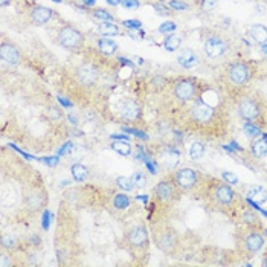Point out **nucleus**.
<instances>
[{
  "mask_svg": "<svg viewBox=\"0 0 267 267\" xmlns=\"http://www.w3.org/2000/svg\"><path fill=\"white\" fill-rule=\"evenodd\" d=\"M58 43L66 49H77L83 45V34L72 26H64L58 32Z\"/></svg>",
  "mask_w": 267,
  "mask_h": 267,
  "instance_id": "obj_1",
  "label": "nucleus"
},
{
  "mask_svg": "<svg viewBox=\"0 0 267 267\" xmlns=\"http://www.w3.org/2000/svg\"><path fill=\"white\" fill-rule=\"evenodd\" d=\"M227 77H229V80H231L234 84L243 86V84H246V83L249 81V78H250V69H249V66H247L246 63L238 61V63H234V64L229 67Z\"/></svg>",
  "mask_w": 267,
  "mask_h": 267,
  "instance_id": "obj_2",
  "label": "nucleus"
},
{
  "mask_svg": "<svg viewBox=\"0 0 267 267\" xmlns=\"http://www.w3.org/2000/svg\"><path fill=\"white\" fill-rule=\"evenodd\" d=\"M174 95L180 101H191L197 95V86L191 80H180L174 86Z\"/></svg>",
  "mask_w": 267,
  "mask_h": 267,
  "instance_id": "obj_3",
  "label": "nucleus"
},
{
  "mask_svg": "<svg viewBox=\"0 0 267 267\" xmlns=\"http://www.w3.org/2000/svg\"><path fill=\"white\" fill-rule=\"evenodd\" d=\"M77 78L78 81L83 84V86H93L98 83V78H99V72L98 69L90 64V63H86V64H81L77 70Z\"/></svg>",
  "mask_w": 267,
  "mask_h": 267,
  "instance_id": "obj_4",
  "label": "nucleus"
},
{
  "mask_svg": "<svg viewBox=\"0 0 267 267\" xmlns=\"http://www.w3.org/2000/svg\"><path fill=\"white\" fill-rule=\"evenodd\" d=\"M259 105L256 101L250 99V98H246V99H241L240 104H238V115L244 119V121H255L259 118Z\"/></svg>",
  "mask_w": 267,
  "mask_h": 267,
  "instance_id": "obj_5",
  "label": "nucleus"
},
{
  "mask_svg": "<svg viewBox=\"0 0 267 267\" xmlns=\"http://www.w3.org/2000/svg\"><path fill=\"white\" fill-rule=\"evenodd\" d=\"M176 183L182 189H193L199 183V173L193 168H182L176 173Z\"/></svg>",
  "mask_w": 267,
  "mask_h": 267,
  "instance_id": "obj_6",
  "label": "nucleus"
},
{
  "mask_svg": "<svg viewBox=\"0 0 267 267\" xmlns=\"http://www.w3.org/2000/svg\"><path fill=\"white\" fill-rule=\"evenodd\" d=\"M227 51V43L221 37H209L205 42V52L211 58H218Z\"/></svg>",
  "mask_w": 267,
  "mask_h": 267,
  "instance_id": "obj_7",
  "label": "nucleus"
},
{
  "mask_svg": "<svg viewBox=\"0 0 267 267\" xmlns=\"http://www.w3.org/2000/svg\"><path fill=\"white\" fill-rule=\"evenodd\" d=\"M214 115H215V110L208 104H197L191 108V118L197 124H202V125L209 124L212 121Z\"/></svg>",
  "mask_w": 267,
  "mask_h": 267,
  "instance_id": "obj_8",
  "label": "nucleus"
},
{
  "mask_svg": "<svg viewBox=\"0 0 267 267\" xmlns=\"http://www.w3.org/2000/svg\"><path fill=\"white\" fill-rule=\"evenodd\" d=\"M119 108V115L121 118L127 119V121H136L141 115V108L138 105L136 101H133V99H124L119 102L118 105Z\"/></svg>",
  "mask_w": 267,
  "mask_h": 267,
  "instance_id": "obj_9",
  "label": "nucleus"
},
{
  "mask_svg": "<svg viewBox=\"0 0 267 267\" xmlns=\"http://www.w3.org/2000/svg\"><path fill=\"white\" fill-rule=\"evenodd\" d=\"M156 241H158V246L161 250H164L165 253H171L176 246H177V237L173 231L167 229V231H162L159 234H156Z\"/></svg>",
  "mask_w": 267,
  "mask_h": 267,
  "instance_id": "obj_10",
  "label": "nucleus"
},
{
  "mask_svg": "<svg viewBox=\"0 0 267 267\" xmlns=\"http://www.w3.org/2000/svg\"><path fill=\"white\" fill-rule=\"evenodd\" d=\"M128 238V243L133 246V247H142L148 243V232H147V227L142 226V224H138V226H133L127 235Z\"/></svg>",
  "mask_w": 267,
  "mask_h": 267,
  "instance_id": "obj_11",
  "label": "nucleus"
},
{
  "mask_svg": "<svg viewBox=\"0 0 267 267\" xmlns=\"http://www.w3.org/2000/svg\"><path fill=\"white\" fill-rule=\"evenodd\" d=\"M0 57H2V60L8 64H19L20 60H22V55L19 52V49L11 45V43H2V46H0Z\"/></svg>",
  "mask_w": 267,
  "mask_h": 267,
  "instance_id": "obj_12",
  "label": "nucleus"
},
{
  "mask_svg": "<svg viewBox=\"0 0 267 267\" xmlns=\"http://www.w3.org/2000/svg\"><path fill=\"white\" fill-rule=\"evenodd\" d=\"M214 196H215V200L223 206H227L235 200V193L229 185H218L215 188Z\"/></svg>",
  "mask_w": 267,
  "mask_h": 267,
  "instance_id": "obj_13",
  "label": "nucleus"
},
{
  "mask_svg": "<svg viewBox=\"0 0 267 267\" xmlns=\"http://www.w3.org/2000/svg\"><path fill=\"white\" fill-rule=\"evenodd\" d=\"M264 246V238L258 232H250L244 238V249L249 253H256L262 249Z\"/></svg>",
  "mask_w": 267,
  "mask_h": 267,
  "instance_id": "obj_14",
  "label": "nucleus"
},
{
  "mask_svg": "<svg viewBox=\"0 0 267 267\" xmlns=\"http://www.w3.org/2000/svg\"><path fill=\"white\" fill-rule=\"evenodd\" d=\"M156 194L159 197V200L162 202H170L174 199L176 196V189H174V185L168 180H162L158 186H156Z\"/></svg>",
  "mask_w": 267,
  "mask_h": 267,
  "instance_id": "obj_15",
  "label": "nucleus"
},
{
  "mask_svg": "<svg viewBox=\"0 0 267 267\" xmlns=\"http://www.w3.org/2000/svg\"><path fill=\"white\" fill-rule=\"evenodd\" d=\"M31 17H32V22L35 25H45L51 20L52 11L46 7H35L31 13Z\"/></svg>",
  "mask_w": 267,
  "mask_h": 267,
  "instance_id": "obj_16",
  "label": "nucleus"
},
{
  "mask_svg": "<svg viewBox=\"0 0 267 267\" xmlns=\"http://www.w3.org/2000/svg\"><path fill=\"white\" fill-rule=\"evenodd\" d=\"M177 61H179L180 66H183V67H186V69H191V67L197 66L199 58H197V55H196L194 51H191V49H183V51L179 54Z\"/></svg>",
  "mask_w": 267,
  "mask_h": 267,
  "instance_id": "obj_17",
  "label": "nucleus"
},
{
  "mask_svg": "<svg viewBox=\"0 0 267 267\" xmlns=\"http://www.w3.org/2000/svg\"><path fill=\"white\" fill-rule=\"evenodd\" d=\"M249 37L258 45H265L267 43V26H264V25H253V26H250Z\"/></svg>",
  "mask_w": 267,
  "mask_h": 267,
  "instance_id": "obj_18",
  "label": "nucleus"
},
{
  "mask_svg": "<svg viewBox=\"0 0 267 267\" xmlns=\"http://www.w3.org/2000/svg\"><path fill=\"white\" fill-rule=\"evenodd\" d=\"M247 196H249V199H250L252 202L259 203V205H262V203L267 202V191H265L262 186H258V185L250 186L249 191H247Z\"/></svg>",
  "mask_w": 267,
  "mask_h": 267,
  "instance_id": "obj_19",
  "label": "nucleus"
},
{
  "mask_svg": "<svg viewBox=\"0 0 267 267\" xmlns=\"http://www.w3.org/2000/svg\"><path fill=\"white\" fill-rule=\"evenodd\" d=\"M98 32H99L101 35H104V37H111V35H118V34H119V29H118V26H116L113 22L104 20L102 23H99Z\"/></svg>",
  "mask_w": 267,
  "mask_h": 267,
  "instance_id": "obj_20",
  "label": "nucleus"
},
{
  "mask_svg": "<svg viewBox=\"0 0 267 267\" xmlns=\"http://www.w3.org/2000/svg\"><path fill=\"white\" fill-rule=\"evenodd\" d=\"M180 43H182V39L177 34H168V37H165L164 40V48L170 52H174L180 48Z\"/></svg>",
  "mask_w": 267,
  "mask_h": 267,
  "instance_id": "obj_21",
  "label": "nucleus"
},
{
  "mask_svg": "<svg viewBox=\"0 0 267 267\" xmlns=\"http://www.w3.org/2000/svg\"><path fill=\"white\" fill-rule=\"evenodd\" d=\"M98 48L105 55H113L118 51V45L113 40H108V39H101L98 42Z\"/></svg>",
  "mask_w": 267,
  "mask_h": 267,
  "instance_id": "obj_22",
  "label": "nucleus"
},
{
  "mask_svg": "<svg viewBox=\"0 0 267 267\" xmlns=\"http://www.w3.org/2000/svg\"><path fill=\"white\" fill-rule=\"evenodd\" d=\"M206 153V147L202 142H193L189 147V158L193 161H200Z\"/></svg>",
  "mask_w": 267,
  "mask_h": 267,
  "instance_id": "obj_23",
  "label": "nucleus"
},
{
  "mask_svg": "<svg viewBox=\"0 0 267 267\" xmlns=\"http://www.w3.org/2000/svg\"><path fill=\"white\" fill-rule=\"evenodd\" d=\"M252 153L256 156V158H264L267 155V141L265 139H259V141H255L252 144Z\"/></svg>",
  "mask_w": 267,
  "mask_h": 267,
  "instance_id": "obj_24",
  "label": "nucleus"
},
{
  "mask_svg": "<svg viewBox=\"0 0 267 267\" xmlns=\"http://www.w3.org/2000/svg\"><path fill=\"white\" fill-rule=\"evenodd\" d=\"M70 171H72V176H73V179L75 180H78V182H83V180H86L87 179V168L84 167V165H80V164H77V165H72V168H70Z\"/></svg>",
  "mask_w": 267,
  "mask_h": 267,
  "instance_id": "obj_25",
  "label": "nucleus"
},
{
  "mask_svg": "<svg viewBox=\"0 0 267 267\" xmlns=\"http://www.w3.org/2000/svg\"><path fill=\"white\" fill-rule=\"evenodd\" d=\"M111 148H113L116 153L122 155V156H128V155L131 153V147H130V144L122 142V141H116V142H113V144H111Z\"/></svg>",
  "mask_w": 267,
  "mask_h": 267,
  "instance_id": "obj_26",
  "label": "nucleus"
},
{
  "mask_svg": "<svg viewBox=\"0 0 267 267\" xmlns=\"http://www.w3.org/2000/svg\"><path fill=\"white\" fill-rule=\"evenodd\" d=\"M43 203H45V199L39 194H32V196L28 197V208H31V209L37 211L43 206Z\"/></svg>",
  "mask_w": 267,
  "mask_h": 267,
  "instance_id": "obj_27",
  "label": "nucleus"
},
{
  "mask_svg": "<svg viewBox=\"0 0 267 267\" xmlns=\"http://www.w3.org/2000/svg\"><path fill=\"white\" fill-rule=\"evenodd\" d=\"M113 205H115L116 209H125L130 205V199L124 194H116L115 200H113Z\"/></svg>",
  "mask_w": 267,
  "mask_h": 267,
  "instance_id": "obj_28",
  "label": "nucleus"
},
{
  "mask_svg": "<svg viewBox=\"0 0 267 267\" xmlns=\"http://www.w3.org/2000/svg\"><path fill=\"white\" fill-rule=\"evenodd\" d=\"M131 180H133V183H135V188H145V185H147V177H145V174L141 173V171H138V173L133 174Z\"/></svg>",
  "mask_w": 267,
  "mask_h": 267,
  "instance_id": "obj_29",
  "label": "nucleus"
},
{
  "mask_svg": "<svg viewBox=\"0 0 267 267\" xmlns=\"http://www.w3.org/2000/svg\"><path fill=\"white\" fill-rule=\"evenodd\" d=\"M116 183H118L122 189H125V191H131L133 188H135V183H133L131 177H118V179H116Z\"/></svg>",
  "mask_w": 267,
  "mask_h": 267,
  "instance_id": "obj_30",
  "label": "nucleus"
},
{
  "mask_svg": "<svg viewBox=\"0 0 267 267\" xmlns=\"http://www.w3.org/2000/svg\"><path fill=\"white\" fill-rule=\"evenodd\" d=\"M217 5H218V0H202V2H200V8H202V11H205V13L215 10Z\"/></svg>",
  "mask_w": 267,
  "mask_h": 267,
  "instance_id": "obj_31",
  "label": "nucleus"
},
{
  "mask_svg": "<svg viewBox=\"0 0 267 267\" xmlns=\"http://www.w3.org/2000/svg\"><path fill=\"white\" fill-rule=\"evenodd\" d=\"M179 158H180V155H179L177 151H170L168 156H167V164H168L170 167H174V165H177Z\"/></svg>",
  "mask_w": 267,
  "mask_h": 267,
  "instance_id": "obj_32",
  "label": "nucleus"
},
{
  "mask_svg": "<svg viewBox=\"0 0 267 267\" xmlns=\"http://www.w3.org/2000/svg\"><path fill=\"white\" fill-rule=\"evenodd\" d=\"M121 5L124 8H127V10H138L139 8V2H138V0H122Z\"/></svg>",
  "mask_w": 267,
  "mask_h": 267,
  "instance_id": "obj_33",
  "label": "nucleus"
},
{
  "mask_svg": "<svg viewBox=\"0 0 267 267\" xmlns=\"http://www.w3.org/2000/svg\"><path fill=\"white\" fill-rule=\"evenodd\" d=\"M244 131H246V135H247V136H258V135H259V130H258L256 127L250 125L249 122L244 124Z\"/></svg>",
  "mask_w": 267,
  "mask_h": 267,
  "instance_id": "obj_34",
  "label": "nucleus"
},
{
  "mask_svg": "<svg viewBox=\"0 0 267 267\" xmlns=\"http://www.w3.org/2000/svg\"><path fill=\"white\" fill-rule=\"evenodd\" d=\"M168 5H170V8H173V10H176V11H182V10H186V8H188L186 4L179 2V0H170Z\"/></svg>",
  "mask_w": 267,
  "mask_h": 267,
  "instance_id": "obj_35",
  "label": "nucleus"
},
{
  "mask_svg": "<svg viewBox=\"0 0 267 267\" xmlns=\"http://www.w3.org/2000/svg\"><path fill=\"white\" fill-rule=\"evenodd\" d=\"M223 179L227 182V183H231V185H235V183H238V177L235 176V174H232V173H227V171H223Z\"/></svg>",
  "mask_w": 267,
  "mask_h": 267,
  "instance_id": "obj_36",
  "label": "nucleus"
},
{
  "mask_svg": "<svg viewBox=\"0 0 267 267\" xmlns=\"http://www.w3.org/2000/svg\"><path fill=\"white\" fill-rule=\"evenodd\" d=\"M95 17L102 19V20H108V22H111V20H113L111 14H108V13H107V11H104V10H96V11H95Z\"/></svg>",
  "mask_w": 267,
  "mask_h": 267,
  "instance_id": "obj_37",
  "label": "nucleus"
},
{
  "mask_svg": "<svg viewBox=\"0 0 267 267\" xmlns=\"http://www.w3.org/2000/svg\"><path fill=\"white\" fill-rule=\"evenodd\" d=\"M2 244H4V247H14L16 246V238L13 235H5L4 240H2Z\"/></svg>",
  "mask_w": 267,
  "mask_h": 267,
  "instance_id": "obj_38",
  "label": "nucleus"
},
{
  "mask_svg": "<svg viewBox=\"0 0 267 267\" xmlns=\"http://www.w3.org/2000/svg\"><path fill=\"white\" fill-rule=\"evenodd\" d=\"M174 29H176V25H174L173 22H167V23H164V25L159 28L161 32H171V31H174Z\"/></svg>",
  "mask_w": 267,
  "mask_h": 267,
  "instance_id": "obj_39",
  "label": "nucleus"
},
{
  "mask_svg": "<svg viewBox=\"0 0 267 267\" xmlns=\"http://www.w3.org/2000/svg\"><path fill=\"white\" fill-rule=\"evenodd\" d=\"M243 220H246L247 223H258V217H256V214H253V212L244 214V215H243Z\"/></svg>",
  "mask_w": 267,
  "mask_h": 267,
  "instance_id": "obj_40",
  "label": "nucleus"
},
{
  "mask_svg": "<svg viewBox=\"0 0 267 267\" xmlns=\"http://www.w3.org/2000/svg\"><path fill=\"white\" fill-rule=\"evenodd\" d=\"M124 25H125L127 28H139V26H141V22H138V20H127V22H124Z\"/></svg>",
  "mask_w": 267,
  "mask_h": 267,
  "instance_id": "obj_41",
  "label": "nucleus"
},
{
  "mask_svg": "<svg viewBox=\"0 0 267 267\" xmlns=\"http://www.w3.org/2000/svg\"><path fill=\"white\" fill-rule=\"evenodd\" d=\"M72 147H73V145H72L70 142H69V144H66V145H64V147H63V148L60 150V155H67V153H69V151L72 150Z\"/></svg>",
  "mask_w": 267,
  "mask_h": 267,
  "instance_id": "obj_42",
  "label": "nucleus"
},
{
  "mask_svg": "<svg viewBox=\"0 0 267 267\" xmlns=\"http://www.w3.org/2000/svg\"><path fill=\"white\" fill-rule=\"evenodd\" d=\"M125 131H128V133H135V135H138L139 138L147 139V135H144V133H141V131H136V130H128V128H125Z\"/></svg>",
  "mask_w": 267,
  "mask_h": 267,
  "instance_id": "obj_43",
  "label": "nucleus"
},
{
  "mask_svg": "<svg viewBox=\"0 0 267 267\" xmlns=\"http://www.w3.org/2000/svg\"><path fill=\"white\" fill-rule=\"evenodd\" d=\"M156 10L159 11V14H164V16L170 14V13H168V10H167V8H164L162 5H156Z\"/></svg>",
  "mask_w": 267,
  "mask_h": 267,
  "instance_id": "obj_44",
  "label": "nucleus"
},
{
  "mask_svg": "<svg viewBox=\"0 0 267 267\" xmlns=\"http://www.w3.org/2000/svg\"><path fill=\"white\" fill-rule=\"evenodd\" d=\"M107 4L116 7V5H121V4H122V0H107Z\"/></svg>",
  "mask_w": 267,
  "mask_h": 267,
  "instance_id": "obj_45",
  "label": "nucleus"
},
{
  "mask_svg": "<svg viewBox=\"0 0 267 267\" xmlns=\"http://www.w3.org/2000/svg\"><path fill=\"white\" fill-rule=\"evenodd\" d=\"M43 226H45V229L49 227V214H48V212L45 214V224H43Z\"/></svg>",
  "mask_w": 267,
  "mask_h": 267,
  "instance_id": "obj_46",
  "label": "nucleus"
},
{
  "mask_svg": "<svg viewBox=\"0 0 267 267\" xmlns=\"http://www.w3.org/2000/svg\"><path fill=\"white\" fill-rule=\"evenodd\" d=\"M58 101H60V102H61L63 105H67V107H69V105H72V104H70L69 101H66L64 98H58Z\"/></svg>",
  "mask_w": 267,
  "mask_h": 267,
  "instance_id": "obj_47",
  "label": "nucleus"
},
{
  "mask_svg": "<svg viewBox=\"0 0 267 267\" xmlns=\"http://www.w3.org/2000/svg\"><path fill=\"white\" fill-rule=\"evenodd\" d=\"M46 162H48L49 165H55V164H57V159H55V158H49V159H46Z\"/></svg>",
  "mask_w": 267,
  "mask_h": 267,
  "instance_id": "obj_48",
  "label": "nucleus"
},
{
  "mask_svg": "<svg viewBox=\"0 0 267 267\" xmlns=\"http://www.w3.org/2000/svg\"><path fill=\"white\" fill-rule=\"evenodd\" d=\"M147 167L150 168V171H151L153 174L156 173V168H155V165H153V164H150V162H147Z\"/></svg>",
  "mask_w": 267,
  "mask_h": 267,
  "instance_id": "obj_49",
  "label": "nucleus"
},
{
  "mask_svg": "<svg viewBox=\"0 0 267 267\" xmlns=\"http://www.w3.org/2000/svg\"><path fill=\"white\" fill-rule=\"evenodd\" d=\"M83 2H84L86 5H89V7H92V5H95V0H83Z\"/></svg>",
  "mask_w": 267,
  "mask_h": 267,
  "instance_id": "obj_50",
  "label": "nucleus"
},
{
  "mask_svg": "<svg viewBox=\"0 0 267 267\" xmlns=\"http://www.w3.org/2000/svg\"><path fill=\"white\" fill-rule=\"evenodd\" d=\"M262 265H267V253H265L264 258H262Z\"/></svg>",
  "mask_w": 267,
  "mask_h": 267,
  "instance_id": "obj_51",
  "label": "nucleus"
},
{
  "mask_svg": "<svg viewBox=\"0 0 267 267\" xmlns=\"http://www.w3.org/2000/svg\"><path fill=\"white\" fill-rule=\"evenodd\" d=\"M0 4H2V7H5V5L10 4V0H2V2H0Z\"/></svg>",
  "mask_w": 267,
  "mask_h": 267,
  "instance_id": "obj_52",
  "label": "nucleus"
},
{
  "mask_svg": "<svg viewBox=\"0 0 267 267\" xmlns=\"http://www.w3.org/2000/svg\"><path fill=\"white\" fill-rule=\"evenodd\" d=\"M262 49H264V54H267V46H264Z\"/></svg>",
  "mask_w": 267,
  "mask_h": 267,
  "instance_id": "obj_53",
  "label": "nucleus"
}]
</instances>
